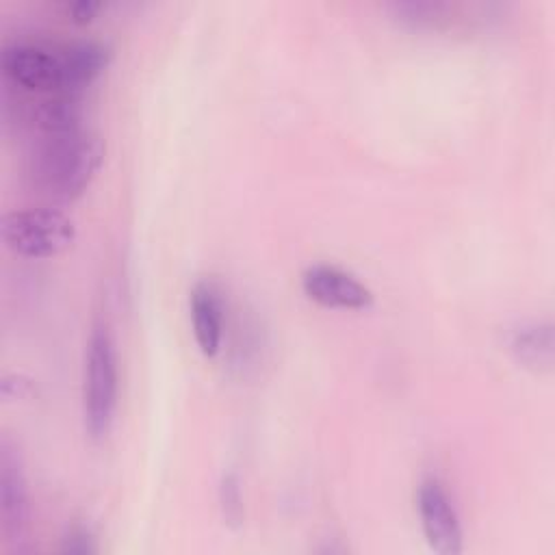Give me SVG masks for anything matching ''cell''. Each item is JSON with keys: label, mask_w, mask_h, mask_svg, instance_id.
<instances>
[{"label": "cell", "mask_w": 555, "mask_h": 555, "mask_svg": "<svg viewBox=\"0 0 555 555\" xmlns=\"http://www.w3.org/2000/svg\"><path fill=\"white\" fill-rule=\"evenodd\" d=\"M106 145L89 128L41 137L33 154V176L41 191L54 199H76L104 163Z\"/></svg>", "instance_id": "cell-1"}, {"label": "cell", "mask_w": 555, "mask_h": 555, "mask_svg": "<svg viewBox=\"0 0 555 555\" xmlns=\"http://www.w3.org/2000/svg\"><path fill=\"white\" fill-rule=\"evenodd\" d=\"M117 388L119 375L115 340L104 325H95L87 343L82 371V414L85 427L93 440L106 438L113 427Z\"/></svg>", "instance_id": "cell-2"}, {"label": "cell", "mask_w": 555, "mask_h": 555, "mask_svg": "<svg viewBox=\"0 0 555 555\" xmlns=\"http://www.w3.org/2000/svg\"><path fill=\"white\" fill-rule=\"evenodd\" d=\"M4 245L26 258H50L76 238V221L59 208L9 210L0 219Z\"/></svg>", "instance_id": "cell-3"}, {"label": "cell", "mask_w": 555, "mask_h": 555, "mask_svg": "<svg viewBox=\"0 0 555 555\" xmlns=\"http://www.w3.org/2000/svg\"><path fill=\"white\" fill-rule=\"evenodd\" d=\"M2 69L20 87L35 93H72L63 46L13 41L2 50Z\"/></svg>", "instance_id": "cell-4"}, {"label": "cell", "mask_w": 555, "mask_h": 555, "mask_svg": "<svg viewBox=\"0 0 555 555\" xmlns=\"http://www.w3.org/2000/svg\"><path fill=\"white\" fill-rule=\"evenodd\" d=\"M418 520L423 535L434 553L457 555L462 551V522L457 509L436 477H427L416 494Z\"/></svg>", "instance_id": "cell-5"}, {"label": "cell", "mask_w": 555, "mask_h": 555, "mask_svg": "<svg viewBox=\"0 0 555 555\" xmlns=\"http://www.w3.org/2000/svg\"><path fill=\"white\" fill-rule=\"evenodd\" d=\"M301 288L308 299L325 308L340 310H366L373 306V291L358 280L351 271L336 264L317 262L301 273Z\"/></svg>", "instance_id": "cell-6"}, {"label": "cell", "mask_w": 555, "mask_h": 555, "mask_svg": "<svg viewBox=\"0 0 555 555\" xmlns=\"http://www.w3.org/2000/svg\"><path fill=\"white\" fill-rule=\"evenodd\" d=\"M0 518L7 540H17L28 520L26 475L20 453L9 438L0 442Z\"/></svg>", "instance_id": "cell-7"}, {"label": "cell", "mask_w": 555, "mask_h": 555, "mask_svg": "<svg viewBox=\"0 0 555 555\" xmlns=\"http://www.w3.org/2000/svg\"><path fill=\"white\" fill-rule=\"evenodd\" d=\"M193 336L204 356H215L223 338V304L217 288L208 282H197L191 291Z\"/></svg>", "instance_id": "cell-8"}, {"label": "cell", "mask_w": 555, "mask_h": 555, "mask_svg": "<svg viewBox=\"0 0 555 555\" xmlns=\"http://www.w3.org/2000/svg\"><path fill=\"white\" fill-rule=\"evenodd\" d=\"M30 121L39 137L82 128V100L78 93H46L35 102Z\"/></svg>", "instance_id": "cell-9"}, {"label": "cell", "mask_w": 555, "mask_h": 555, "mask_svg": "<svg viewBox=\"0 0 555 555\" xmlns=\"http://www.w3.org/2000/svg\"><path fill=\"white\" fill-rule=\"evenodd\" d=\"M507 347L522 366H531L535 371L551 369L553 327L548 321H522L512 327Z\"/></svg>", "instance_id": "cell-10"}, {"label": "cell", "mask_w": 555, "mask_h": 555, "mask_svg": "<svg viewBox=\"0 0 555 555\" xmlns=\"http://www.w3.org/2000/svg\"><path fill=\"white\" fill-rule=\"evenodd\" d=\"M67 56V74L72 93H80L87 85H91L111 63V48L95 39H80L65 43Z\"/></svg>", "instance_id": "cell-11"}, {"label": "cell", "mask_w": 555, "mask_h": 555, "mask_svg": "<svg viewBox=\"0 0 555 555\" xmlns=\"http://www.w3.org/2000/svg\"><path fill=\"white\" fill-rule=\"evenodd\" d=\"M219 501H221V509H223L225 520L230 525H238L241 516H243V499H241L238 477L234 473L223 475V479L219 483Z\"/></svg>", "instance_id": "cell-12"}, {"label": "cell", "mask_w": 555, "mask_h": 555, "mask_svg": "<svg viewBox=\"0 0 555 555\" xmlns=\"http://www.w3.org/2000/svg\"><path fill=\"white\" fill-rule=\"evenodd\" d=\"M395 11L401 20H410V22H429L431 17L438 15V11H442V4H431V2H399L395 4Z\"/></svg>", "instance_id": "cell-13"}, {"label": "cell", "mask_w": 555, "mask_h": 555, "mask_svg": "<svg viewBox=\"0 0 555 555\" xmlns=\"http://www.w3.org/2000/svg\"><path fill=\"white\" fill-rule=\"evenodd\" d=\"M95 546V538L82 529V527H74L65 538H63V551L65 553H76V555H87L93 553Z\"/></svg>", "instance_id": "cell-14"}, {"label": "cell", "mask_w": 555, "mask_h": 555, "mask_svg": "<svg viewBox=\"0 0 555 555\" xmlns=\"http://www.w3.org/2000/svg\"><path fill=\"white\" fill-rule=\"evenodd\" d=\"M100 7L102 4L98 0H74L72 4H67V13L72 15L74 22L85 24V22H91L95 17Z\"/></svg>", "instance_id": "cell-15"}, {"label": "cell", "mask_w": 555, "mask_h": 555, "mask_svg": "<svg viewBox=\"0 0 555 555\" xmlns=\"http://www.w3.org/2000/svg\"><path fill=\"white\" fill-rule=\"evenodd\" d=\"M30 390V384L24 382L22 377L17 375H4L2 382H0V395L2 399H17V397H24L26 392Z\"/></svg>", "instance_id": "cell-16"}]
</instances>
